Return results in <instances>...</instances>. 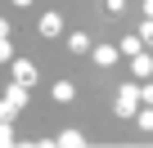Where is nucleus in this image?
<instances>
[{"mask_svg":"<svg viewBox=\"0 0 153 148\" xmlns=\"http://www.w3.org/2000/svg\"><path fill=\"white\" fill-rule=\"evenodd\" d=\"M23 103H27V85H18V81H14V85L5 90V99H0V117L14 121V117L23 112Z\"/></svg>","mask_w":153,"mask_h":148,"instance_id":"obj_1","label":"nucleus"},{"mask_svg":"<svg viewBox=\"0 0 153 148\" xmlns=\"http://www.w3.org/2000/svg\"><path fill=\"white\" fill-rule=\"evenodd\" d=\"M135 108H140V85H131V81H126V85L117 90L113 112H117V117H135Z\"/></svg>","mask_w":153,"mask_h":148,"instance_id":"obj_2","label":"nucleus"},{"mask_svg":"<svg viewBox=\"0 0 153 148\" xmlns=\"http://www.w3.org/2000/svg\"><path fill=\"white\" fill-rule=\"evenodd\" d=\"M9 72H14V81H18V85H27V90L36 85V63H27V58H14V63H9Z\"/></svg>","mask_w":153,"mask_h":148,"instance_id":"obj_3","label":"nucleus"},{"mask_svg":"<svg viewBox=\"0 0 153 148\" xmlns=\"http://www.w3.org/2000/svg\"><path fill=\"white\" fill-rule=\"evenodd\" d=\"M36 32H41L45 40H54V36L63 32V14H59V9H50V14H41V27H36Z\"/></svg>","mask_w":153,"mask_h":148,"instance_id":"obj_4","label":"nucleus"},{"mask_svg":"<svg viewBox=\"0 0 153 148\" xmlns=\"http://www.w3.org/2000/svg\"><path fill=\"white\" fill-rule=\"evenodd\" d=\"M90 58H95V67H113L117 63V45H90Z\"/></svg>","mask_w":153,"mask_h":148,"instance_id":"obj_5","label":"nucleus"},{"mask_svg":"<svg viewBox=\"0 0 153 148\" xmlns=\"http://www.w3.org/2000/svg\"><path fill=\"white\" fill-rule=\"evenodd\" d=\"M131 72H135L140 81H149V77H153V54H144V49H140V54L131 58Z\"/></svg>","mask_w":153,"mask_h":148,"instance_id":"obj_6","label":"nucleus"},{"mask_svg":"<svg viewBox=\"0 0 153 148\" xmlns=\"http://www.w3.org/2000/svg\"><path fill=\"white\" fill-rule=\"evenodd\" d=\"M50 99H54V103H72V99H76V85H72V81H54Z\"/></svg>","mask_w":153,"mask_h":148,"instance_id":"obj_7","label":"nucleus"},{"mask_svg":"<svg viewBox=\"0 0 153 148\" xmlns=\"http://www.w3.org/2000/svg\"><path fill=\"white\" fill-rule=\"evenodd\" d=\"M144 49V40H140V32H131V36H122V45H117V54H126V58H135Z\"/></svg>","mask_w":153,"mask_h":148,"instance_id":"obj_8","label":"nucleus"},{"mask_svg":"<svg viewBox=\"0 0 153 148\" xmlns=\"http://www.w3.org/2000/svg\"><path fill=\"white\" fill-rule=\"evenodd\" d=\"M68 49H72V54H90V36H86V32H72V36H68Z\"/></svg>","mask_w":153,"mask_h":148,"instance_id":"obj_9","label":"nucleus"},{"mask_svg":"<svg viewBox=\"0 0 153 148\" xmlns=\"http://www.w3.org/2000/svg\"><path fill=\"white\" fill-rule=\"evenodd\" d=\"M54 144H59V148H81V144H86V135H81V130H63Z\"/></svg>","mask_w":153,"mask_h":148,"instance_id":"obj_10","label":"nucleus"},{"mask_svg":"<svg viewBox=\"0 0 153 148\" xmlns=\"http://www.w3.org/2000/svg\"><path fill=\"white\" fill-rule=\"evenodd\" d=\"M135 126L144 135H153V108H135Z\"/></svg>","mask_w":153,"mask_h":148,"instance_id":"obj_11","label":"nucleus"},{"mask_svg":"<svg viewBox=\"0 0 153 148\" xmlns=\"http://www.w3.org/2000/svg\"><path fill=\"white\" fill-rule=\"evenodd\" d=\"M140 103H149V108H153V81H144V85H140Z\"/></svg>","mask_w":153,"mask_h":148,"instance_id":"obj_12","label":"nucleus"},{"mask_svg":"<svg viewBox=\"0 0 153 148\" xmlns=\"http://www.w3.org/2000/svg\"><path fill=\"white\" fill-rule=\"evenodd\" d=\"M140 40H153V18H144V23H140Z\"/></svg>","mask_w":153,"mask_h":148,"instance_id":"obj_13","label":"nucleus"},{"mask_svg":"<svg viewBox=\"0 0 153 148\" xmlns=\"http://www.w3.org/2000/svg\"><path fill=\"white\" fill-rule=\"evenodd\" d=\"M104 5H108V14H122V9H126V0H104Z\"/></svg>","mask_w":153,"mask_h":148,"instance_id":"obj_14","label":"nucleus"},{"mask_svg":"<svg viewBox=\"0 0 153 148\" xmlns=\"http://www.w3.org/2000/svg\"><path fill=\"white\" fill-rule=\"evenodd\" d=\"M5 36H9V23H5V18H0V40H5Z\"/></svg>","mask_w":153,"mask_h":148,"instance_id":"obj_15","label":"nucleus"},{"mask_svg":"<svg viewBox=\"0 0 153 148\" xmlns=\"http://www.w3.org/2000/svg\"><path fill=\"white\" fill-rule=\"evenodd\" d=\"M144 18H153V0H144Z\"/></svg>","mask_w":153,"mask_h":148,"instance_id":"obj_16","label":"nucleus"},{"mask_svg":"<svg viewBox=\"0 0 153 148\" xmlns=\"http://www.w3.org/2000/svg\"><path fill=\"white\" fill-rule=\"evenodd\" d=\"M27 5H32V0H14V9H27Z\"/></svg>","mask_w":153,"mask_h":148,"instance_id":"obj_17","label":"nucleus"}]
</instances>
